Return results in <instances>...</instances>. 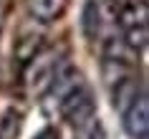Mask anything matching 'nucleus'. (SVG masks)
Returning <instances> with one entry per match:
<instances>
[{
  "label": "nucleus",
  "mask_w": 149,
  "mask_h": 139,
  "mask_svg": "<svg viewBox=\"0 0 149 139\" xmlns=\"http://www.w3.org/2000/svg\"><path fill=\"white\" fill-rule=\"evenodd\" d=\"M121 126H124V131L132 139H147V131H149V101H147V94L144 91H139L126 104V109L121 111Z\"/></svg>",
  "instance_id": "f03ea898"
},
{
  "label": "nucleus",
  "mask_w": 149,
  "mask_h": 139,
  "mask_svg": "<svg viewBox=\"0 0 149 139\" xmlns=\"http://www.w3.org/2000/svg\"><path fill=\"white\" fill-rule=\"evenodd\" d=\"M63 53L61 48H40L38 53L23 63V84L31 94H48L56 76L63 71Z\"/></svg>",
  "instance_id": "f257e3e1"
},
{
  "label": "nucleus",
  "mask_w": 149,
  "mask_h": 139,
  "mask_svg": "<svg viewBox=\"0 0 149 139\" xmlns=\"http://www.w3.org/2000/svg\"><path fill=\"white\" fill-rule=\"evenodd\" d=\"M25 10L38 23H56L66 15L68 0H25Z\"/></svg>",
  "instance_id": "7ed1b4c3"
},
{
  "label": "nucleus",
  "mask_w": 149,
  "mask_h": 139,
  "mask_svg": "<svg viewBox=\"0 0 149 139\" xmlns=\"http://www.w3.org/2000/svg\"><path fill=\"white\" fill-rule=\"evenodd\" d=\"M101 8L96 0H86L84 3V10H81V33L86 36L88 41H96L101 36Z\"/></svg>",
  "instance_id": "39448f33"
},
{
  "label": "nucleus",
  "mask_w": 149,
  "mask_h": 139,
  "mask_svg": "<svg viewBox=\"0 0 149 139\" xmlns=\"http://www.w3.org/2000/svg\"><path fill=\"white\" fill-rule=\"evenodd\" d=\"M3 20H5V0H0V31H3Z\"/></svg>",
  "instance_id": "1a4fd4ad"
},
{
  "label": "nucleus",
  "mask_w": 149,
  "mask_h": 139,
  "mask_svg": "<svg viewBox=\"0 0 149 139\" xmlns=\"http://www.w3.org/2000/svg\"><path fill=\"white\" fill-rule=\"evenodd\" d=\"M76 139H109V137H106L104 124L99 122V119H94V122H88L86 126L76 129Z\"/></svg>",
  "instance_id": "423d86ee"
},
{
  "label": "nucleus",
  "mask_w": 149,
  "mask_h": 139,
  "mask_svg": "<svg viewBox=\"0 0 149 139\" xmlns=\"http://www.w3.org/2000/svg\"><path fill=\"white\" fill-rule=\"evenodd\" d=\"M33 139H61V134H58L56 126H43V129H40Z\"/></svg>",
  "instance_id": "6e6552de"
},
{
  "label": "nucleus",
  "mask_w": 149,
  "mask_h": 139,
  "mask_svg": "<svg viewBox=\"0 0 149 139\" xmlns=\"http://www.w3.org/2000/svg\"><path fill=\"white\" fill-rule=\"evenodd\" d=\"M101 61H109V63H119V66H132L136 68V61H139V53L132 51L121 38H109L104 43V53H101Z\"/></svg>",
  "instance_id": "20e7f679"
},
{
  "label": "nucleus",
  "mask_w": 149,
  "mask_h": 139,
  "mask_svg": "<svg viewBox=\"0 0 149 139\" xmlns=\"http://www.w3.org/2000/svg\"><path fill=\"white\" fill-rule=\"evenodd\" d=\"M139 3H144V0H109V5H111V10H114V15H116V13H121V10H126V8L139 5Z\"/></svg>",
  "instance_id": "0eeeda50"
}]
</instances>
